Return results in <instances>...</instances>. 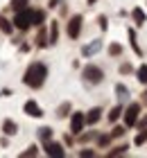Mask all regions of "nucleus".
<instances>
[{"label":"nucleus","instance_id":"nucleus-28","mask_svg":"<svg viewBox=\"0 0 147 158\" xmlns=\"http://www.w3.org/2000/svg\"><path fill=\"white\" fill-rule=\"evenodd\" d=\"M100 27H102V30H106V18L104 16H100Z\"/></svg>","mask_w":147,"mask_h":158},{"label":"nucleus","instance_id":"nucleus-25","mask_svg":"<svg viewBox=\"0 0 147 158\" xmlns=\"http://www.w3.org/2000/svg\"><path fill=\"white\" fill-rule=\"evenodd\" d=\"M20 156H23V158H25V156H36V147H29L27 152H23Z\"/></svg>","mask_w":147,"mask_h":158},{"label":"nucleus","instance_id":"nucleus-3","mask_svg":"<svg viewBox=\"0 0 147 158\" xmlns=\"http://www.w3.org/2000/svg\"><path fill=\"white\" fill-rule=\"evenodd\" d=\"M138 115H141V104H129L127 111H124V124L136 127L138 124Z\"/></svg>","mask_w":147,"mask_h":158},{"label":"nucleus","instance_id":"nucleus-7","mask_svg":"<svg viewBox=\"0 0 147 158\" xmlns=\"http://www.w3.org/2000/svg\"><path fill=\"white\" fill-rule=\"evenodd\" d=\"M45 154L52 156V158H61L66 152H63L61 145H57V142H50V140H48V142H45Z\"/></svg>","mask_w":147,"mask_h":158},{"label":"nucleus","instance_id":"nucleus-19","mask_svg":"<svg viewBox=\"0 0 147 158\" xmlns=\"http://www.w3.org/2000/svg\"><path fill=\"white\" fill-rule=\"evenodd\" d=\"M115 90H118V95H120V97H127V95H129L127 86H122V84H118V86H115Z\"/></svg>","mask_w":147,"mask_h":158},{"label":"nucleus","instance_id":"nucleus-1","mask_svg":"<svg viewBox=\"0 0 147 158\" xmlns=\"http://www.w3.org/2000/svg\"><path fill=\"white\" fill-rule=\"evenodd\" d=\"M45 77H48V68L43 66V63H32V66L25 70L23 81L29 86V88H41L43 81H45Z\"/></svg>","mask_w":147,"mask_h":158},{"label":"nucleus","instance_id":"nucleus-26","mask_svg":"<svg viewBox=\"0 0 147 158\" xmlns=\"http://www.w3.org/2000/svg\"><path fill=\"white\" fill-rule=\"evenodd\" d=\"M122 133H124V129H122V127H115L111 135H113V138H118V135H122Z\"/></svg>","mask_w":147,"mask_h":158},{"label":"nucleus","instance_id":"nucleus-6","mask_svg":"<svg viewBox=\"0 0 147 158\" xmlns=\"http://www.w3.org/2000/svg\"><path fill=\"white\" fill-rule=\"evenodd\" d=\"M79 32H82V16H72L68 20V36L70 39H77Z\"/></svg>","mask_w":147,"mask_h":158},{"label":"nucleus","instance_id":"nucleus-20","mask_svg":"<svg viewBox=\"0 0 147 158\" xmlns=\"http://www.w3.org/2000/svg\"><path fill=\"white\" fill-rule=\"evenodd\" d=\"M127 152V145H122V147H115L113 152H109V156H120V154H124Z\"/></svg>","mask_w":147,"mask_h":158},{"label":"nucleus","instance_id":"nucleus-21","mask_svg":"<svg viewBox=\"0 0 147 158\" xmlns=\"http://www.w3.org/2000/svg\"><path fill=\"white\" fill-rule=\"evenodd\" d=\"M145 140H147V129H145L143 133H138V135H136V145H143Z\"/></svg>","mask_w":147,"mask_h":158},{"label":"nucleus","instance_id":"nucleus-14","mask_svg":"<svg viewBox=\"0 0 147 158\" xmlns=\"http://www.w3.org/2000/svg\"><path fill=\"white\" fill-rule=\"evenodd\" d=\"M39 135H41V140H50V138H52V129H50V127H43V129H39Z\"/></svg>","mask_w":147,"mask_h":158},{"label":"nucleus","instance_id":"nucleus-18","mask_svg":"<svg viewBox=\"0 0 147 158\" xmlns=\"http://www.w3.org/2000/svg\"><path fill=\"white\" fill-rule=\"evenodd\" d=\"M120 113H122V109H120V106H115V109H113L111 113H109V120H111V122H115L118 118H120Z\"/></svg>","mask_w":147,"mask_h":158},{"label":"nucleus","instance_id":"nucleus-17","mask_svg":"<svg viewBox=\"0 0 147 158\" xmlns=\"http://www.w3.org/2000/svg\"><path fill=\"white\" fill-rule=\"evenodd\" d=\"M0 30H2V32H7V34L11 32V25H9V20H7V18H2V16H0Z\"/></svg>","mask_w":147,"mask_h":158},{"label":"nucleus","instance_id":"nucleus-4","mask_svg":"<svg viewBox=\"0 0 147 158\" xmlns=\"http://www.w3.org/2000/svg\"><path fill=\"white\" fill-rule=\"evenodd\" d=\"M102 77H104V73H102L97 66H86V68H84V79H86V81H91V84H100V81H102Z\"/></svg>","mask_w":147,"mask_h":158},{"label":"nucleus","instance_id":"nucleus-2","mask_svg":"<svg viewBox=\"0 0 147 158\" xmlns=\"http://www.w3.org/2000/svg\"><path fill=\"white\" fill-rule=\"evenodd\" d=\"M14 25L18 27V30H27L29 25H34V11L32 9H20L16 11V18H14Z\"/></svg>","mask_w":147,"mask_h":158},{"label":"nucleus","instance_id":"nucleus-29","mask_svg":"<svg viewBox=\"0 0 147 158\" xmlns=\"http://www.w3.org/2000/svg\"><path fill=\"white\" fill-rule=\"evenodd\" d=\"M129 70H131V66H129V63H124V66H120V73H129Z\"/></svg>","mask_w":147,"mask_h":158},{"label":"nucleus","instance_id":"nucleus-8","mask_svg":"<svg viewBox=\"0 0 147 158\" xmlns=\"http://www.w3.org/2000/svg\"><path fill=\"white\" fill-rule=\"evenodd\" d=\"M23 109H25V113H27V115H32V118H41V115H43V111L39 109V104H36V102H32V99H29V102H25V106H23Z\"/></svg>","mask_w":147,"mask_h":158},{"label":"nucleus","instance_id":"nucleus-22","mask_svg":"<svg viewBox=\"0 0 147 158\" xmlns=\"http://www.w3.org/2000/svg\"><path fill=\"white\" fill-rule=\"evenodd\" d=\"M43 23V11H34V25H41Z\"/></svg>","mask_w":147,"mask_h":158},{"label":"nucleus","instance_id":"nucleus-9","mask_svg":"<svg viewBox=\"0 0 147 158\" xmlns=\"http://www.w3.org/2000/svg\"><path fill=\"white\" fill-rule=\"evenodd\" d=\"M100 118H102V109H91L88 115H86V122H88V124H95Z\"/></svg>","mask_w":147,"mask_h":158},{"label":"nucleus","instance_id":"nucleus-24","mask_svg":"<svg viewBox=\"0 0 147 158\" xmlns=\"http://www.w3.org/2000/svg\"><path fill=\"white\" fill-rule=\"evenodd\" d=\"M68 109H70V104H63V106H59V118H63Z\"/></svg>","mask_w":147,"mask_h":158},{"label":"nucleus","instance_id":"nucleus-27","mask_svg":"<svg viewBox=\"0 0 147 158\" xmlns=\"http://www.w3.org/2000/svg\"><path fill=\"white\" fill-rule=\"evenodd\" d=\"M97 142H100V147H104V145H109V135H102V138H100Z\"/></svg>","mask_w":147,"mask_h":158},{"label":"nucleus","instance_id":"nucleus-15","mask_svg":"<svg viewBox=\"0 0 147 158\" xmlns=\"http://www.w3.org/2000/svg\"><path fill=\"white\" fill-rule=\"evenodd\" d=\"M25 7H27V0H11V9L20 11V9H25Z\"/></svg>","mask_w":147,"mask_h":158},{"label":"nucleus","instance_id":"nucleus-13","mask_svg":"<svg viewBox=\"0 0 147 158\" xmlns=\"http://www.w3.org/2000/svg\"><path fill=\"white\" fill-rule=\"evenodd\" d=\"M136 75H138V81L141 84H147V66H141L136 70Z\"/></svg>","mask_w":147,"mask_h":158},{"label":"nucleus","instance_id":"nucleus-30","mask_svg":"<svg viewBox=\"0 0 147 158\" xmlns=\"http://www.w3.org/2000/svg\"><path fill=\"white\" fill-rule=\"evenodd\" d=\"M143 102H145V106H147V90L143 93Z\"/></svg>","mask_w":147,"mask_h":158},{"label":"nucleus","instance_id":"nucleus-16","mask_svg":"<svg viewBox=\"0 0 147 158\" xmlns=\"http://www.w3.org/2000/svg\"><path fill=\"white\" fill-rule=\"evenodd\" d=\"M95 50H100V41H95V43H91V45H88V48H84V54L88 56V54H93Z\"/></svg>","mask_w":147,"mask_h":158},{"label":"nucleus","instance_id":"nucleus-5","mask_svg":"<svg viewBox=\"0 0 147 158\" xmlns=\"http://www.w3.org/2000/svg\"><path fill=\"white\" fill-rule=\"evenodd\" d=\"M84 124H86V115H84V113H72V118H70V131L72 133H79L84 129Z\"/></svg>","mask_w":147,"mask_h":158},{"label":"nucleus","instance_id":"nucleus-11","mask_svg":"<svg viewBox=\"0 0 147 158\" xmlns=\"http://www.w3.org/2000/svg\"><path fill=\"white\" fill-rule=\"evenodd\" d=\"M129 39H131V48H134V52H136L138 56H143V50L138 48V43H136V32H134V30H129Z\"/></svg>","mask_w":147,"mask_h":158},{"label":"nucleus","instance_id":"nucleus-12","mask_svg":"<svg viewBox=\"0 0 147 158\" xmlns=\"http://www.w3.org/2000/svg\"><path fill=\"white\" fill-rule=\"evenodd\" d=\"M131 16H134V20H136L138 25H143V23H145V18H147L143 9H134V14H131Z\"/></svg>","mask_w":147,"mask_h":158},{"label":"nucleus","instance_id":"nucleus-23","mask_svg":"<svg viewBox=\"0 0 147 158\" xmlns=\"http://www.w3.org/2000/svg\"><path fill=\"white\" fill-rule=\"evenodd\" d=\"M120 52H122V48H120V45H111V48H109V54H113V56H118Z\"/></svg>","mask_w":147,"mask_h":158},{"label":"nucleus","instance_id":"nucleus-10","mask_svg":"<svg viewBox=\"0 0 147 158\" xmlns=\"http://www.w3.org/2000/svg\"><path fill=\"white\" fill-rule=\"evenodd\" d=\"M2 131L7 133V135H14L18 131V127H16V122H11V120H5L2 122Z\"/></svg>","mask_w":147,"mask_h":158},{"label":"nucleus","instance_id":"nucleus-31","mask_svg":"<svg viewBox=\"0 0 147 158\" xmlns=\"http://www.w3.org/2000/svg\"><path fill=\"white\" fill-rule=\"evenodd\" d=\"M95 2H97V0H88V5H95Z\"/></svg>","mask_w":147,"mask_h":158}]
</instances>
